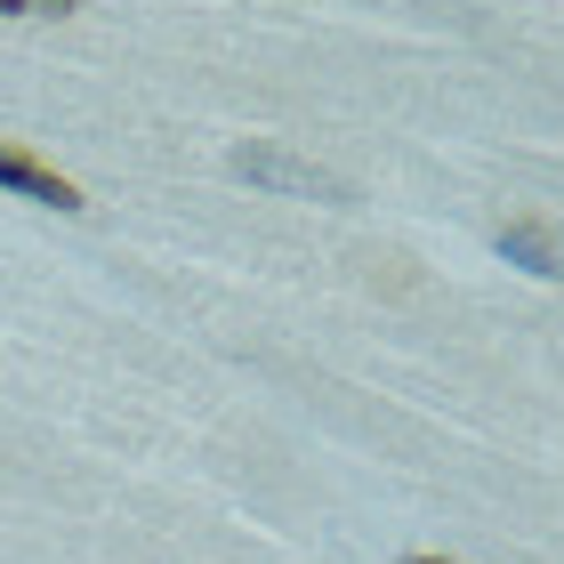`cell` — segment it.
Instances as JSON below:
<instances>
[{
  "label": "cell",
  "mask_w": 564,
  "mask_h": 564,
  "mask_svg": "<svg viewBox=\"0 0 564 564\" xmlns=\"http://www.w3.org/2000/svg\"><path fill=\"white\" fill-rule=\"evenodd\" d=\"M226 170L250 177V186H267V194H299V202H347V177H330L315 162H299V153H282V145H235L226 153Z\"/></svg>",
  "instance_id": "obj_1"
},
{
  "label": "cell",
  "mask_w": 564,
  "mask_h": 564,
  "mask_svg": "<svg viewBox=\"0 0 564 564\" xmlns=\"http://www.w3.org/2000/svg\"><path fill=\"white\" fill-rule=\"evenodd\" d=\"M0 186H9V194H24V202H48V210H89V202H82V186H73V177H57V170H41L33 153H17V145H0Z\"/></svg>",
  "instance_id": "obj_2"
},
{
  "label": "cell",
  "mask_w": 564,
  "mask_h": 564,
  "mask_svg": "<svg viewBox=\"0 0 564 564\" xmlns=\"http://www.w3.org/2000/svg\"><path fill=\"white\" fill-rule=\"evenodd\" d=\"M500 259L524 267V274H556V235H549V226H508V235H500Z\"/></svg>",
  "instance_id": "obj_3"
},
{
  "label": "cell",
  "mask_w": 564,
  "mask_h": 564,
  "mask_svg": "<svg viewBox=\"0 0 564 564\" xmlns=\"http://www.w3.org/2000/svg\"><path fill=\"white\" fill-rule=\"evenodd\" d=\"M73 0H0V17H65Z\"/></svg>",
  "instance_id": "obj_4"
},
{
  "label": "cell",
  "mask_w": 564,
  "mask_h": 564,
  "mask_svg": "<svg viewBox=\"0 0 564 564\" xmlns=\"http://www.w3.org/2000/svg\"><path fill=\"white\" fill-rule=\"evenodd\" d=\"M403 564H444V556H403Z\"/></svg>",
  "instance_id": "obj_5"
}]
</instances>
